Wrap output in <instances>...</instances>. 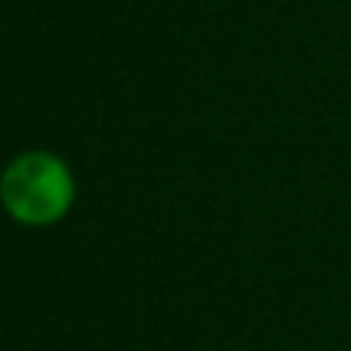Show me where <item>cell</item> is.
<instances>
[{
	"mask_svg": "<svg viewBox=\"0 0 351 351\" xmlns=\"http://www.w3.org/2000/svg\"><path fill=\"white\" fill-rule=\"evenodd\" d=\"M0 200L22 225H49L68 213L74 200V179L53 154H22L0 179Z\"/></svg>",
	"mask_w": 351,
	"mask_h": 351,
	"instance_id": "obj_1",
	"label": "cell"
}]
</instances>
